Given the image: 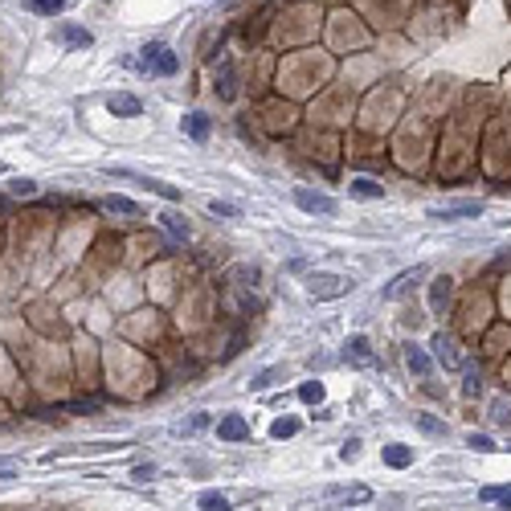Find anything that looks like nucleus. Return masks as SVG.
I'll return each mask as SVG.
<instances>
[{
  "label": "nucleus",
  "mask_w": 511,
  "mask_h": 511,
  "mask_svg": "<svg viewBox=\"0 0 511 511\" xmlns=\"http://www.w3.org/2000/svg\"><path fill=\"white\" fill-rule=\"evenodd\" d=\"M140 70L143 74H176L180 70V58L164 46V41H147L140 49Z\"/></svg>",
  "instance_id": "f257e3e1"
},
{
  "label": "nucleus",
  "mask_w": 511,
  "mask_h": 511,
  "mask_svg": "<svg viewBox=\"0 0 511 511\" xmlns=\"http://www.w3.org/2000/svg\"><path fill=\"white\" fill-rule=\"evenodd\" d=\"M295 205L303 213H315V217H331L336 213V201L327 192H315V188H295Z\"/></svg>",
  "instance_id": "f03ea898"
},
{
  "label": "nucleus",
  "mask_w": 511,
  "mask_h": 511,
  "mask_svg": "<svg viewBox=\"0 0 511 511\" xmlns=\"http://www.w3.org/2000/svg\"><path fill=\"white\" fill-rule=\"evenodd\" d=\"M483 201H450V205H438V209H430L434 221H463V217H483Z\"/></svg>",
  "instance_id": "7ed1b4c3"
},
{
  "label": "nucleus",
  "mask_w": 511,
  "mask_h": 511,
  "mask_svg": "<svg viewBox=\"0 0 511 511\" xmlns=\"http://www.w3.org/2000/svg\"><path fill=\"white\" fill-rule=\"evenodd\" d=\"M217 438H221V442H241V438H250V421L241 418V413H230V418H221V421H217Z\"/></svg>",
  "instance_id": "20e7f679"
},
{
  "label": "nucleus",
  "mask_w": 511,
  "mask_h": 511,
  "mask_svg": "<svg viewBox=\"0 0 511 511\" xmlns=\"http://www.w3.org/2000/svg\"><path fill=\"white\" fill-rule=\"evenodd\" d=\"M107 111L119 119H140L143 115V102L135 98V94H111L107 98Z\"/></svg>",
  "instance_id": "39448f33"
},
{
  "label": "nucleus",
  "mask_w": 511,
  "mask_h": 511,
  "mask_svg": "<svg viewBox=\"0 0 511 511\" xmlns=\"http://www.w3.org/2000/svg\"><path fill=\"white\" fill-rule=\"evenodd\" d=\"M430 348H434V356H438V360L446 364V369H463V356H458V344H454L450 336H442V331H438Z\"/></svg>",
  "instance_id": "423d86ee"
},
{
  "label": "nucleus",
  "mask_w": 511,
  "mask_h": 511,
  "mask_svg": "<svg viewBox=\"0 0 511 511\" xmlns=\"http://www.w3.org/2000/svg\"><path fill=\"white\" fill-rule=\"evenodd\" d=\"M380 458H385V466H393V470H405V466H413V446L389 442V446L380 450Z\"/></svg>",
  "instance_id": "0eeeda50"
},
{
  "label": "nucleus",
  "mask_w": 511,
  "mask_h": 511,
  "mask_svg": "<svg viewBox=\"0 0 511 511\" xmlns=\"http://www.w3.org/2000/svg\"><path fill=\"white\" fill-rule=\"evenodd\" d=\"M425 279V266H413V270H401L389 286H385V299H397V295H405L409 286H418V282Z\"/></svg>",
  "instance_id": "6e6552de"
},
{
  "label": "nucleus",
  "mask_w": 511,
  "mask_h": 511,
  "mask_svg": "<svg viewBox=\"0 0 511 511\" xmlns=\"http://www.w3.org/2000/svg\"><path fill=\"white\" fill-rule=\"evenodd\" d=\"M58 41L70 46V49H86V46H94V33L91 29H78V25H62L58 29Z\"/></svg>",
  "instance_id": "1a4fd4ad"
},
{
  "label": "nucleus",
  "mask_w": 511,
  "mask_h": 511,
  "mask_svg": "<svg viewBox=\"0 0 511 511\" xmlns=\"http://www.w3.org/2000/svg\"><path fill=\"white\" fill-rule=\"evenodd\" d=\"M185 131L197 143H205V140H209V131H213V119L205 115V111H188V115H185Z\"/></svg>",
  "instance_id": "9d476101"
},
{
  "label": "nucleus",
  "mask_w": 511,
  "mask_h": 511,
  "mask_svg": "<svg viewBox=\"0 0 511 511\" xmlns=\"http://www.w3.org/2000/svg\"><path fill=\"white\" fill-rule=\"evenodd\" d=\"M405 364L418 372V376H430V369H434L430 364V352L421 348V344H405Z\"/></svg>",
  "instance_id": "9b49d317"
},
{
  "label": "nucleus",
  "mask_w": 511,
  "mask_h": 511,
  "mask_svg": "<svg viewBox=\"0 0 511 511\" xmlns=\"http://www.w3.org/2000/svg\"><path fill=\"white\" fill-rule=\"evenodd\" d=\"M98 205H102L107 213H123V217H140V205H135L131 197H102Z\"/></svg>",
  "instance_id": "f8f14e48"
},
{
  "label": "nucleus",
  "mask_w": 511,
  "mask_h": 511,
  "mask_svg": "<svg viewBox=\"0 0 511 511\" xmlns=\"http://www.w3.org/2000/svg\"><path fill=\"white\" fill-rule=\"evenodd\" d=\"M344 348H348V356L356 360V364H372V360H376V356H372V344L364 340V336H352Z\"/></svg>",
  "instance_id": "ddd939ff"
},
{
  "label": "nucleus",
  "mask_w": 511,
  "mask_h": 511,
  "mask_svg": "<svg viewBox=\"0 0 511 511\" xmlns=\"http://www.w3.org/2000/svg\"><path fill=\"white\" fill-rule=\"evenodd\" d=\"M217 91H221V98H233V94H237V82H233V62H230V58L217 66Z\"/></svg>",
  "instance_id": "4468645a"
},
{
  "label": "nucleus",
  "mask_w": 511,
  "mask_h": 511,
  "mask_svg": "<svg viewBox=\"0 0 511 511\" xmlns=\"http://www.w3.org/2000/svg\"><path fill=\"white\" fill-rule=\"evenodd\" d=\"M352 192H356V197H364V201H376L385 188H380V180H369V176H360V180H352Z\"/></svg>",
  "instance_id": "2eb2a0df"
},
{
  "label": "nucleus",
  "mask_w": 511,
  "mask_h": 511,
  "mask_svg": "<svg viewBox=\"0 0 511 511\" xmlns=\"http://www.w3.org/2000/svg\"><path fill=\"white\" fill-rule=\"evenodd\" d=\"M143 188H147V192H156V197H164V201H180V197H185V192H180V188L164 185V180H152V176H147V180H143Z\"/></svg>",
  "instance_id": "dca6fc26"
},
{
  "label": "nucleus",
  "mask_w": 511,
  "mask_h": 511,
  "mask_svg": "<svg viewBox=\"0 0 511 511\" xmlns=\"http://www.w3.org/2000/svg\"><path fill=\"white\" fill-rule=\"evenodd\" d=\"M197 503H201V511H230V499H225L221 491H205Z\"/></svg>",
  "instance_id": "f3484780"
},
{
  "label": "nucleus",
  "mask_w": 511,
  "mask_h": 511,
  "mask_svg": "<svg viewBox=\"0 0 511 511\" xmlns=\"http://www.w3.org/2000/svg\"><path fill=\"white\" fill-rule=\"evenodd\" d=\"M418 430L421 434H434V438H446V421L430 418V413H418Z\"/></svg>",
  "instance_id": "a211bd4d"
},
{
  "label": "nucleus",
  "mask_w": 511,
  "mask_h": 511,
  "mask_svg": "<svg viewBox=\"0 0 511 511\" xmlns=\"http://www.w3.org/2000/svg\"><path fill=\"white\" fill-rule=\"evenodd\" d=\"M209 213H213V217H225V221H237V217H241V209H237V205H230V201H217V197L209 201Z\"/></svg>",
  "instance_id": "6ab92c4d"
},
{
  "label": "nucleus",
  "mask_w": 511,
  "mask_h": 511,
  "mask_svg": "<svg viewBox=\"0 0 511 511\" xmlns=\"http://www.w3.org/2000/svg\"><path fill=\"white\" fill-rule=\"evenodd\" d=\"M299 397L307 405H319V401H324V385H319V380H307V385H299Z\"/></svg>",
  "instance_id": "aec40b11"
},
{
  "label": "nucleus",
  "mask_w": 511,
  "mask_h": 511,
  "mask_svg": "<svg viewBox=\"0 0 511 511\" xmlns=\"http://www.w3.org/2000/svg\"><path fill=\"white\" fill-rule=\"evenodd\" d=\"M29 13H41V17H58V13H62V0H29Z\"/></svg>",
  "instance_id": "412c9836"
},
{
  "label": "nucleus",
  "mask_w": 511,
  "mask_h": 511,
  "mask_svg": "<svg viewBox=\"0 0 511 511\" xmlns=\"http://www.w3.org/2000/svg\"><path fill=\"white\" fill-rule=\"evenodd\" d=\"M270 434H274V438H291V434H299V421H295V418H279L274 425H270Z\"/></svg>",
  "instance_id": "4be33fe9"
},
{
  "label": "nucleus",
  "mask_w": 511,
  "mask_h": 511,
  "mask_svg": "<svg viewBox=\"0 0 511 511\" xmlns=\"http://www.w3.org/2000/svg\"><path fill=\"white\" fill-rule=\"evenodd\" d=\"M160 221H164V225H168V230H172V233H176L180 241H185V237H188V221H180L176 213H160Z\"/></svg>",
  "instance_id": "5701e85b"
},
{
  "label": "nucleus",
  "mask_w": 511,
  "mask_h": 511,
  "mask_svg": "<svg viewBox=\"0 0 511 511\" xmlns=\"http://www.w3.org/2000/svg\"><path fill=\"white\" fill-rule=\"evenodd\" d=\"M450 299V279H434V311Z\"/></svg>",
  "instance_id": "b1692460"
},
{
  "label": "nucleus",
  "mask_w": 511,
  "mask_h": 511,
  "mask_svg": "<svg viewBox=\"0 0 511 511\" xmlns=\"http://www.w3.org/2000/svg\"><path fill=\"white\" fill-rule=\"evenodd\" d=\"M156 474H160V470H156L152 463H143V466H135V470H131V479H135V483H152Z\"/></svg>",
  "instance_id": "393cba45"
},
{
  "label": "nucleus",
  "mask_w": 511,
  "mask_h": 511,
  "mask_svg": "<svg viewBox=\"0 0 511 511\" xmlns=\"http://www.w3.org/2000/svg\"><path fill=\"white\" fill-rule=\"evenodd\" d=\"M279 376H286V372H282V369H266V372H262V376L254 380V389H270V385H274Z\"/></svg>",
  "instance_id": "a878e982"
},
{
  "label": "nucleus",
  "mask_w": 511,
  "mask_h": 511,
  "mask_svg": "<svg viewBox=\"0 0 511 511\" xmlns=\"http://www.w3.org/2000/svg\"><path fill=\"white\" fill-rule=\"evenodd\" d=\"M466 446H470V450H483V454H487V450H495V442H491L487 434H470V438H466Z\"/></svg>",
  "instance_id": "bb28decb"
},
{
  "label": "nucleus",
  "mask_w": 511,
  "mask_h": 511,
  "mask_svg": "<svg viewBox=\"0 0 511 511\" xmlns=\"http://www.w3.org/2000/svg\"><path fill=\"white\" fill-rule=\"evenodd\" d=\"M13 197H33V192H37V185H33V180H13Z\"/></svg>",
  "instance_id": "cd10ccee"
},
{
  "label": "nucleus",
  "mask_w": 511,
  "mask_h": 511,
  "mask_svg": "<svg viewBox=\"0 0 511 511\" xmlns=\"http://www.w3.org/2000/svg\"><path fill=\"white\" fill-rule=\"evenodd\" d=\"M507 491H511V487H483V491H479V499H487V503H499Z\"/></svg>",
  "instance_id": "c85d7f7f"
},
{
  "label": "nucleus",
  "mask_w": 511,
  "mask_h": 511,
  "mask_svg": "<svg viewBox=\"0 0 511 511\" xmlns=\"http://www.w3.org/2000/svg\"><path fill=\"white\" fill-rule=\"evenodd\" d=\"M369 499H372V491H369V487H352V491H348V503H369Z\"/></svg>",
  "instance_id": "c756f323"
},
{
  "label": "nucleus",
  "mask_w": 511,
  "mask_h": 511,
  "mask_svg": "<svg viewBox=\"0 0 511 511\" xmlns=\"http://www.w3.org/2000/svg\"><path fill=\"white\" fill-rule=\"evenodd\" d=\"M463 393H466V397H474V393H479V372H474V369L466 372V385H463Z\"/></svg>",
  "instance_id": "7c9ffc66"
},
{
  "label": "nucleus",
  "mask_w": 511,
  "mask_h": 511,
  "mask_svg": "<svg viewBox=\"0 0 511 511\" xmlns=\"http://www.w3.org/2000/svg\"><path fill=\"white\" fill-rule=\"evenodd\" d=\"M491 418H495V421H511L507 405H503V401H495V405H491Z\"/></svg>",
  "instance_id": "2f4dec72"
},
{
  "label": "nucleus",
  "mask_w": 511,
  "mask_h": 511,
  "mask_svg": "<svg viewBox=\"0 0 511 511\" xmlns=\"http://www.w3.org/2000/svg\"><path fill=\"white\" fill-rule=\"evenodd\" d=\"M340 454H344V458H356V454H360V442H344V450H340Z\"/></svg>",
  "instance_id": "473e14b6"
},
{
  "label": "nucleus",
  "mask_w": 511,
  "mask_h": 511,
  "mask_svg": "<svg viewBox=\"0 0 511 511\" xmlns=\"http://www.w3.org/2000/svg\"><path fill=\"white\" fill-rule=\"evenodd\" d=\"M499 511H511V491L503 495V499H499Z\"/></svg>",
  "instance_id": "72a5a7b5"
},
{
  "label": "nucleus",
  "mask_w": 511,
  "mask_h": 511,
  "mask_svg": "<svg viewBox=\"0 0 511 511\" xmlns=\"http://www.w3.org/2000/svg\"><path fill=\"white\" fill-rule=\"evenodd\" d=\"M8 466H13L8 458H0V474H8Z\"/></svg>",
  "instance_id": "f704fd0d"
}]
</instances>
